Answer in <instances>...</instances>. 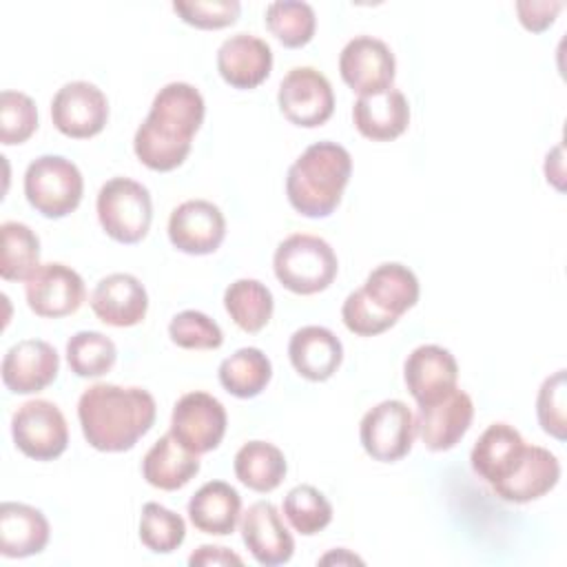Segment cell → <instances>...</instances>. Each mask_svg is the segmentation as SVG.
<instances>
[{
    "label": "cell",
    "mask_w": 567,
    "mask_h": 567,
    "mask_svg": "<svg viewBox=\"0 0 567 567\" xmlns=\"http://www.w3.org/2000/svg\"><path fill=\"white\" fill-rule=\"evenodd\" d=\"M472 419V396L465 390L454 388L443 399L430 405H419L414 423L419 439L430 452H447L467 434Z\"/></svg>",
    "instance_id": "16"
},
{
    "label": "cell",
    "mask_w": 567,
    "mask_h": 567,
    "mask_svg": "<svg viewBox=\"0 0 567 567\" xmlns=\"http://www.w3.org/2000/svg\"><path fill=\"white\" fill-rule=\"evenodd\" d=\"M339 73L357 95H377L392 89L396 60L383 40L354 35L339 53Z\"/></svg>",
    "instance_id": "12"
},
{
    "label": "cell",
    "mask_w": 567,
    "mask_h": 567,
    "mask_svg": "<svg viewBox=\"0 0 567 567\" xmlns=\"http://www.w3.org/2000/svg\"><path fill=\"white\" fill-rule=\"evenodd\" d=\"M217 377L228 394L237 399H255L268 388L272 379V363L264 350L248 346L226 357L219 363Z\"/></svg>",
    "instance_id": "30"
},
{
    "label": "cell",
    "mask_w": 567,
    "mask_h": 567,
    "mask_svg": "<svg viewBox=\"0 0 567 567\" xmlns=\"http://www.w3.org/2000/svg\"><path fill=\"white\" fill-rule=\"evenodd\" d=\"M0 275L4 281H27L40 266V239L22 221H2Z\"/></svg>",
    "instance_id": "32"
},
{
    "label": "cell",
    "mask_w": 567,
    "mask_h": 567,
    "mask_svg": "<svg viewBox=\"0 0 567 567\" xmlns=\"http://www.w3.org/2000/svg\"><path fill=\"white\" fill-rule=\"evenodd\" d=\"M560 481V461L554 452L540 445H527L514 472L501 483L489 485L505 503H532L549 494Z\"/></svg>",
    "instance_id": "21"
},
{
    "label": "cell",
    "mask_w": 567,
    "mask_h": 567,
    "mask_svg": "<svg viewBox=\"0 0 567 567\" xmlns=\"http://www.w3.org/2000/svg\"><path fill=\"white\" fill-rule=\"evenodd\" d=\"M525 447L527 443L520 432L514 425L498 421L487 425L476 439L470 452V465L481 481L494 485L514 472Z\"/></svg>",
    "instance_id": "23"
},
{
    "label": "cell",
    "mask_w": 567,
    "mask_h": 567,
    "mask_svg": "<svg viewBox=\"0 0 567 567\" xmlns=\"http://www.w3.org/2000/svg\"><path fill=\"white\" fill-rule=\"evenodd\" d=\"M235 476L252 492L268 494L281 485L288 472L284 452L268 441L244 443L233 458Z\"/></svg>",
    "instance_id": "29"
},
{
    "label": "cell",
    "mask_w": 567,
    "mask_h": 567,
    "mask_svg": "<svg viewBox=\"0 0 567 567\" xmlns=\"http://www.w3.org/2000/svg\"><path fill=\"white\" fill-rule=\"evenodd\" d=\"M38 131V106L31 95L4 89L0 93V142L24 144Z\"/></svg>",
    "instance_id": "37"
},
{
    "label": "cell",
    "mask_w": 567,
    "mask_h": 567,
    "mask_svg": "<svg viewBox=\"0 0 567 567\" xmlns=\"http://www.w3.org/2000/svg\"><path fill=\"white\" fill-rule=\"evenodd\" d=\"M352 122L365 140H396L410 126V102L394 86L377 95H359L352 106Z\"/></svg>",
    "instance_id": "24"
},
{
    "label": "cell",
    "mask_w": 567,
    "mask_h": 567,
    "mask_svg": "<svg viewBox=\"0 0 567 567\" xmlns=\"http://www.w3.org/2000/svg\"><path fill=\"white\" fill-rule=\"evenodd\" d=\"M16 447L33 461H53L69 445V425L62 410L47 399L22 403L11 416Z\"/></svg>",
    "instance_id": "8"
},
{
    "label": "cell",
    "mask_w": 567,
    "mask_h": 567,
    "mask_svg": "<svg viewBox=\"0 0 567 567\" xmlns=\"http://www.w3.org/2000/svg\"><path fill=\"white\" fill-rule=\"evenodd\" d=\"M51 120L62 135L89 140L104 131L109 122V100L93 82H66L51 100Z\"/></svg>",
    "instance_id": "11"
},
{
    "label": "cell",
    "mask_w": 567,
    "mask_h": 567,
    "mask_svg": "<svg viewBox=\"0 0 567 567\" xmlns=\"http://www.w3.org/2000/svg\"><path fill=\"white\" fill-rule=\"evenodd\" d=\"M217 71L221 80L239 91L257 89L272 71V49L252 33H235L217 49Z\"/></svg>",
    "instance_id": "20"
},
{
    "label": "cell",
    "mask_w": 567,
    "mask_h": 567,
    "mask_svg": "<svg viewBox=\"0 0 567 567\" xmlns=\"http://www.w3.org/2000/svg\"><path fill=\"white\" fill-rule=\"evenodd\" d=\"M64 354L71 372L82 379H97L106 374L117 361V348L113 339L97 330H80L71 334Z\"/></svg>",
    "instance_id": "34"
},
{
    "label": "cell",
    "mask_w": 567,
    "mask_h": 567,
    "mask_svg": "<svg viewBox=\"0 0 567 567\" xmlns=\"http://www.w3.org/2000/svg\"><path fill=\"white\" fill-rule=\"evenodd\" d=\"M361 290L381 312L394 319H401V315L414 308L421 295V286L414 270L399 261H385L372 268Z\"/></svg>",
    "instance_id": "28"
},
{
    "label": "cell",
    "mask_w": 567,
    "mask_h": 567,
    "mask_svg": "<svg viewBox=\"0 0 567 567\" xmlns=\"http://www.w3.org/2000/svg\"><path fill=\"white\" fill-rule=\"evenodd\" d=\"M228 425L226 408L208 392L182 394L171 412V434L190 452L206 454L219 447Z\"/></svg>",
    "instance_id": "10"
},
{
    "label": "cell",
    "mask_w": 567,
    "mask_h": 567,
    "mask_svg": "<svg viewBox=\"0 0 567 567\" xmlns=\"http://www.w3.org/2000/svg\"><path fill=\"white\" fill-rule=\"evenodd\" d=\"M352 175V155L346 146L321 140L310 144L286 173V197L303 217H328L341 204Z\"/></svg>",
    "instance_id": "3"
},
{
    "label": "cell",
    "mask_w": 567,
    "mask_h": 567,
    "mask_svg": "<svg viewBox=\"0 0 567 567\" xmlns=\"http://www.w3.org/2000/svg\"><path fill=\"white\" fill-rule=\"evenodd\" d=\"M317 563H321V565H328V563H337V565H354V563H359V565H363V560H361L357 554H350V551L343 549V547L328 551V554L321 556Z\"/></svg>",
    "instance_id": "45"
},
{
    "label": "cell",
    "mask_w": 567,
    "mask_h": 567,
    "mask_svg": "<svg viewBox=\"0 0 567 567\" xmlns=\"http://www.w3.org/2000/svg\"><path fill=\"white\" fill-rule=\"evenodd\" d=\"M93 315L113 328H131L144 321L148 310V292L131 272H111L102 277L91 292Z\"/></svg>",
    "instance_id": "19"
},
{
    "label": "cell",
    "mask_w": 567,
    "mask_h": 567,
    "mask_svg": "<svg viewBox=\"0 0 567 567\" xmlns=\"http://www.w3.org/2000/svg\"><path fill=\"white\" fill-rule=\"evenodd\" d=\"M188 565H244L241 556L230 551L228 547L221 545H199L190 556H188Z\"/></svg>",
    "instance_id": "43"
},
{
    "label": "cell",
    "mask_w": 567,
    "mask_h": 567,
    "mask_svg": "<svg viewBox=\"0 0 567 567\" xmlns=\"http://www.w3.org/2000/svg\"><path fill=\"white\" fill-rule=\"evenodd\" d=\"M272 270L286 290L295 295H317L334 281L339 259L323 237L295 233L277 244Z\"/></svg>",
    "instance_id": "4"
},
{
    "label": "cell",
    "mask_w": 567,
    "mask_h": 567,
    "mask_svg": "<svg viewBox=\"0 0 567 567\" xmlns=\"http://www.w3.org/2000/svg\"><path fill=\"white\" fill-rule=\"evenodd\" d=\"M168 337L184 350H217L224 332L215 319L199 310H182L168 323Z\"/></svg>",
    "instance_id": "39"
},
{
    "label": "cell",
    "mask_w": 567,
    "mask_h": 567,
    "mask_svg": "<svg viewBox=\"0 0 567 567\" xmlns=\"http://www.w3.org/2000/svg\"><path fill=\"white\" fill-rule=\"evenodd\" d=\"M514 9L518 13V22L523 24V29H527L532 33H543L556 22V18L563 9V2H558V0H518L514 4Z\"/></svg>",
    "instance_id": "42"
},
{
    "label": "cell",
    "mask_w": 567,
    "mask_h": 567,
    "mask_svg": "<svg viewBox=\"0 0 567 567\" xmlns=\"http://www.w3.org/2000/svg\"><path fill=\"white\" fill-rule=\"evenodd\" d=\"M137 534L148 551L173 554L186 538V523L177 512L164 507L162 503L148 501L142 505Z\"/></svg>",
    "instance_id": "36"
},
{
    "label": "cell",
    "mask_w": 567,
    "mask_h": 567,
    "mask_svg": "<svg viewBox=\"0 0 567 567\" xmlns=\"http://www.w3.org/2000/svg\"><path fill=\"white\" fill-rule=\"evenodd\" d=\"M168 241L184 255H210L226 237V217L208 199H186L171 210Z\"/></svg>",
    "instance_id": "14"
},
{
    "label": "cell",
    "mask_w": 567,
    "mask_h": 567,
    "mask_svg": "<svg viewBox=\"0 0 567 567\" xmlns=\"http://www.w3.org/2000/svg\"><path fill=\"white\" fill-rule=\"evenodd\" d=\"M24 197L47 219L71 215L84 195V177L71 159L62 155H40L24 171Z\"/></svg>",
    "instance_id": "5"
},
{
    "label": "cell",
    "mask_w": 567,
    "mask_h": 567,
    "mask_svg": "<svg viewBox=\"0 0 567 567\" xmlns=\"http://www.w3.org/2000/svg\"><path fill=\"white\" fill-rule=\"evenodd\" d=\"M155 399L137 385L93 383L80 394L78 421L86 443L97 452H126L153 427Z\"/></svg>",
    "instance_id": "2"
},
{
    "label": "cell",
    "mask_w": 567,
    "mask_h": 567,
    "mask_svg": "<svg viewBox=\"0 0 567 567\" xmlns=\"http://www.w3.org/2000/svg\"><path fill=\"white\" fill-rule=\"evenodd\" d=\"M47 516L27 503L4 501L0 505V554L4 558H29L49 545Z\"/></svg>",
    "instance_id": "25"
},
{
    "label": "cell",
    "mask_w": 567,
    "mask_h": 567,
    "mask_svg": "<svg viewBox=\"0 0 567 567\" xmlns=\"http://www.w3.org/2000/svg\"><path fill=\"white\" fill-rule=\"evenodd\" d=\"M341 319L343 326L357 334V337H374L385 330H390L399 319L381 312L365 295L361 288L352 290L341 306Z\"/></svg>",
    "instance_id": "41"
},
{
    "label": "cell",
    "mask_w": 567,
    "mask_h": 567,
    "mask_svg": "<svg viewBox=\"0 0 567 567\" xmlns=\"http://www.w3.org/2000/svg\"><path fill=\"white\" fill-rule=\"evenodd\" d=\"M414 436V414L408 403L399 399H385L372 405L359 423L361 447L379 463H396L408 456Z\"/></svg>",
    "instance_id": "7"
},
{
    "label": "cell",
    "mask_w": 567,
    "mask_h": 567,
    "mask_svg": "<svg viewBox=\"0 0 567 567\" xmlns=\"http://www.w3.org/2000/svg\"><path fill=\"white\" fill-rule=\"evenodd\" d=\"M536 419L540 430L551 439H567V374L563 368L540 383L536 394Z\"/></svg>",
    "instance_id": "38"
},
{
    "label": "cell",
    "mask_w": 567,
    "mask_h": 567,
    "mask_svg": "<svg viewBox=\"0 0 567 567\" xmlns=\"http://www.w3.org/2000/svg\"><path fill=\"white\" fill-rule=\"evenodd\" d=\"M239 532L250 556L264 567L286 565L295 554V538L270 501L252 503L239 518Z\"/></svg>",
    "instance_id": "18"
},
{
    "label": "cell",
    "mask_w": 567,
    "mask_h": 567,
    "mask_svg": "<svg viewBox=\"0 0 567 567\" xmlns=\"http://www.w3.org/2000/svg\"><path fill=\"white\" fill-rule=\"evenodd\" d=\"M268 31L288 49L306 47L317 31L312 4L303 0H275L264 13Z\"/></svg>",
    "instance_id": "33"
},
{
    "label": "cell",
    "mask_w": 567,
    "mask_h": 567,
    "mask_svg": "<svg viewBox=\"0 0 567 567\" xmlns=\"http://www.w3.org/2000/svg\"><path fill=\"white\" fill-rule=\"evenodd\" d=\"M173 11L195 29H224L237 22L241 4L237 0H179L173 2Z\"/></svg>",
    "instance_id": "40"
},
{
    "label": "cell",
    "mask_w": 567,
    "mask_h": 567,
    "mask_svg": "<svg viewBox=\"0 0 567 567\" xmlns=\"http://www.w3.org/2000/svg\"><path fill=\"white\" fill-rule=\"evenodd\" d=\"M186 512L197 532L228 536L241 518V496L226 481H208L190 496Z\"/></svg>",
    "instance_id": "26"
},
{
    "label": "cell",
    "mask_w": 567,
    "mask_h": 567,
    "mask_svg": "<svg viewBox=\"0 0 567 567\" xmlns=\"http://www.w3.org/2000/svg\"><path fill=\"white\" fill-rule=\"evenodd\" d=\"M277 104L290 124L317 128L334 113V91L319 69L295 66L279 82Z\"/></svg>",
    "instance_id": "9"
},
{
    "label": "cell",
    "mask_w": 567,
    "mask_h": 567,
    "mask_svg": "<svg viewBox=\"0 0 567 567\" xmlns=\"http://www.w3.org/2000/svg\"><path fill=\"white\" fill-rule=\"evenodd\" d=\"M204 115L206 102L197 86L188 82L164 84L133 135L135 157L151 171H175L188 157L193 137L204 124Z\"/></svg>",
    "instance_id": "1"
},
{
    "label": "cell",
    "mask_w": 567,
    "mask_h": 567,
    "mask_svg": "<svg viewBox=\"0 0 567 567\" xmlns=\"http://www.w3.org/2000/svg\"><path fill=\"white\" fill-rule=\"evenodd\" d=\"M199 472V454L186 450L171 432L162 434L142 458V476L148 485L175 492Z\"/></svg>",
    "instance_id": "27"
},
{
    "label": "cell",
    "mask_w": 567,
    "mask_h": 567,
    "mask_svg": "<svg viewBox=\"0 0 567 567\" xmlns=\"http://www.w3.org/2000/svg\"><path fill=\"white\" fill-rule=\"evenodd\" d=\"M284 516L301 536H315L332 520V503L315 485L301 483L284 496Z\"/></svg>",
    "instance_id": "35"
},
{
    "label": "cell",
    "mask_w": 567,
    "mask_h": 567,
    "mask_svg": "<svg viewBox=\"0 0 567 567\" xmlns=\"http://www.w3.org/2000/svg\"><path fill=\"white\" fill-rule=\"evenodd\" d=\"M24 297L31 312L44 319L69 317L80 310L86 297L84 279L62 261L40 264L24 281Z\"/></svg>",
    "instance_id": "13"
},
{
    "label": "cell",
    "mask_w": 567,
    "mask_h": 567,
    "mask_svg": "<svg viewBox=\"0 0 567 567\" xmlns=\"http://www.w3.org/2000/svg\"><path fill=\"white\" fill-rule=\"evenodd\" d=\"M288 359L299 377L321 383L339 370L343 361V343L330 328L301 326L288 341Z\"/></svg>",
    "instance_id": "22"
},
{
    "label": "cell",
    "mask_w": 567,
    "mask_h": 567,
    "mask_svg": "<svg viewBox=\"0 0 567 567\" xmlns=\"http://www.w3.org/2000/svg\"><path fill=\"white\" fill-rule=\"evenodd\" d=\"M545 177L556 190H565V159H563V144H556L545 155Z\"/></svg>",
    "instance_id": "44"
},
{
    "label": "cell",
    "mask_w": 567,
    "mask_h": 567,
    "mask_svg": "<svg viewBox=\"0 0 567 567\" xmlns=\"http://www.w3.org/2000/svg\"><path fill=\"white\" fill-rule=\"evenodd\" d=\"M0 372L9 392L35 394L58 379L60 354L44 339H22L4 352Z\"/></svg>",
    "instance_id": "15"
},
{
    "label": "cell",
    "mask_w": 567,
    "mask_h": 567,
    "mask_svg": "<svg viewBox=\"0 0 567 567\" xmlns=\"http://www.w3.org/2000/svg\"><path fill=\"white\" fill-rule=\"evenodd\" d=\"M102 230L117 244H137L148 235L153 221V199L142 182L111 177L102 184L95 199Z\"/></svg>",
    "instance_id": "6"
},
{
    "label": "cell",
    "mask_w": 567,
    "mask_h": 567,
    "mask_svg": "<svg viewBox=\"0 0 567 567\" xmlns=\"http://www.w3.org/2000/svg\"><path fill=\"white\" fill-rule=\"evenodd\" d=\"M224 308L239 330L255 334L268 326L275 310V299L266 284L244 277L235 279L224 290Z\"/></svg>",
    "instance_id": "31"
},
{
    "label": "cell",
    "mask_w": 567,
    "mask_h": 567,
    "mask_svg": "<svg viewBox=\"0 0 567 567\" xmlns=\"http://www.w3.org/2000/svg\"><path fill=\"white\" fill-rule=\"evenodd\" d=\"M403 381L416 405H430L456 388L458 363L447 348L423 343L408 354Z\"/></svg>",
    "instance_id": "17"
}]
</instances>
